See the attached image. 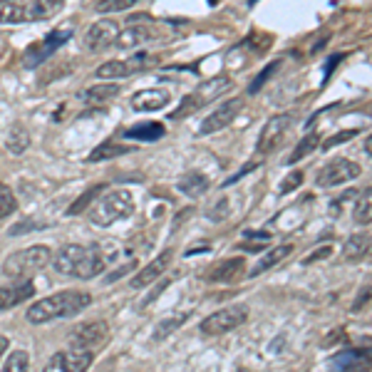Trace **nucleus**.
Listing matches in <instances>:
<instances>
[{
	"mask_svg": "<svg viewBox=\"0 0 372 372\" xmlns=\"http://www.w3.org/2000/svg\"><path fill=\"white\" fill-rule=\"evenodd\" d=\"M112 258H114V251H109L107 246L69 244V246H62L53 255L50 263H53L55 273H60V276L77 278V281H90V278H97L100 273H105L109 268Z\"/></svg>",
	"mask_w": 372,
	"mask_h": 372,
	"instance_id": "1",
	"label": "nucleus"
},
{
	"mask_svg": "<svg viewBox=\"0 0 372 372\" xmlns=\"http://www.w3.org/2000/svg\"><path fill=\"white\" fill-rule=\"evenodd\" d=\"M92 303V295L85 291H60L53 295L37 300L35 305L27 308V323L32 325H45L53 323V320H62V318H72V315L82 313L87 305Z\"/></svg>",
	"mask_w": 372,
	"mask_h": 372,
	"instance_id": "2",
	"label": "nucleus"
},
{
	"mask_svg": "<svg viewBox=\"0 0 372 372\" xmlns=\"http://www.w3.org/2000/svg\"><path fill=\"white\" fill-rule=\"evenodd\" d=\"M65 8V0H3L0 3V22L20 25V22H40L55 18Z\"/></svg>",
	"mask_w": 372,
	"mask_h": 372,
	"instance_id": "3",
	"label": "nucleus"
},
{
	"mask_svg": "<svg viewBox=\"0 0 372 372\" xmlns=\"http://www.w3.org/2000/svg\"><path fill=\"white\" fill-rule=\"evenodd\" d=\"M53 260V251L50 246L35 244L27 246V248H20L15 253H11L3 263V273L8 278H15V281H22V278H32L35 273L45 271V266H50Z\"/></svg>",
	"mask_w": 372,
	"mask_h": 372,
	"instance_id": "4",
	"label": "nucleus"
},
{
	"mask_svg": "<svg viewBox=\"0 0 372 372\" xmlns=\"http://www.w3.org/2000/svg\"><path fill=\"white\" fill-rule=\"evenodd\" d=\"M134 213V199L127 189H117V192L102 194L90 208V221L100 229H107L112 223L129 218Z\"/></svg>",
	"mask_w": 372,
	"mask_h": 372,
	"instance_id": "5",
	"label": "nucleus"
},
{
	"mask_svg": "<svg viewBox=\"0 0 372 372\" xmlns=\"http://www.w3.org/2000/svg\"><path fill=\"white\" fill-rule=\"evenodd\" d=\"M226 90H231V77H226V74H216V77L206 80L204 85H199L194 92H189V95L181 100L179 109L171 112V117L174 119L189 117V114H194L197 109H201V107L211 105L213 100H218Z\"/></svg>",
	"mask_w": 372,
	"mask_h": 372,
	"instance_id": "6",
	"label": "nucleus"
},
{
	"mask_svg": "<svg viewBox=\"0 0 372 372\" xmlns=\"http://www.w3.org/2000/svg\"><path fill=\"white\" fill-rule=\"evenodd\" d=\"M69 37H72V27L50 30L43 40H37V43H32L30 48L25 50V55H22V67H27V69L40 67V65L48 58H53L60 48H65V43H67Z\"/></svg>",
	"mask_w": 372,
	"mask_h": 372,
	"instance_id": "7",
	"label": "nucleus"
},
{
	"mask_svg": "<svg viewBox=\"0 0 372 372\" xmlns=\"http://www.w3.org/2000/svg\"><path fill=\"white\" fill-rule=\"evenodd\" d=\"M248 320V308L246 305H226V308L216 310L208 318H204L201 333L206 338H216V335H226L231 330L241 328Z\"/></svg>",
	"mask_w": 372,
	"mask_h": 372,
	"instance_id": "8",
	"label": "nucleus"
},
{
	"mask_svg": "<svg viewBox=\"0 0 372 372\" xmlns=\"http://www.w3.org/2000/svg\"><path fill=\"white\" fill-rule=\"evenodd\" d=\"M109 340V325L102 323V320H92V323L77 325V328L69 333V345L82 347V350H90L92 355L102 350Z\"/></svg>",
	"mask_w": 372,
	"mask_h": 372,
	"instance_id": "9",
	"label": "nucleus"
},
{
	"mask_svg": "<svg viewBox=\"0 0 372 372\" xmlns=\"http://www.w3.org/2000/svg\"><path fill=\"white\" fill-rule=\"evenodd\" d=\"M95 362V355L90 350H82V347H72L67 350H60L45 362L43 372H87L90 365Z\"/></svg>",
	"mask_w": 372,
	"mask_h": 372,
	"instance_id": "10",
	"label": "nucleus"
},
{
	"mask_svg": "<svg viewBox=\"0 0 372 372\" xmlns=\"http://www.w3.org/2000/svg\"><path fill=\"white\" fill-rule=\"evenodd\" d=\"M360 174H362V169L355 164V161L343 159L340 157V159L328 161V164L318 171V176H315V186H318V189H333V186H343V184H347V181L357 179Z\"/></svg>",
	"mask_w": 372,
	"mask_h": 372,
	"instance_id": "11",
	"label": "nucleus"
},
{
	"mask_svg": "<svg viewBox=\"0 0 372 372\" xmlns=\"http://www.w3.org/2000/svg\"><path fill=\"white\" fill-rule=\"evenodd\" d=\"M161 35H164V27L154 25V22L147 18L144 25H127L124 27V30L117 35V40H114L112 48L134 50V48H142V45H147V43H154V40H159Z\"/></svg>",
	"mask_w": 372,
	"mask_h": 372,
	"instance_id": "12",
	"label": "nucleus"
},
{
	"mask_svg": "<svg viewBox=\"0 0 372 372\" xmlns=\"http://www.w3.org/2000/svg\"><path fill=\"white\" fill-rule=\"evenodd\" d=\"M291 124H293L291 114H273L266 122V127H263V132H260L255 152H258V154H271V152H276V149L281 147L283 139H286Z\"/></svg>",
	"mask_w": 372,
	"mask_h": 372,
	"instance_id": "13",
	"label": "nucleus"
},
{
	"mask_svg": "<svg viewBox=\"0 0 372 372\" xmlns=\"http://www.w3.org/2000/svg\"><path fill=\"white\" fill-rule=\"evenodd\" d=\"M241 105H244V100H241V97H231V100H226L221 107H216V109H213L211 114L204 119L197 134H199V137H208V134L221 132V129L231 127V122L239 117Z\"/></svg>",
	"mask_w": 372,
	"mask_h": 372,
	"instance_id": "14",
	"label": "nucleus"
},
{
	"mask_svg": "<svg viewBox=\"0 0 372 372\" xmlns=\"http://www.w3.org/2000/svg\"><path fill=\"white\" fill-rule=\"evenodd\" d=\"M119 35V25L114 20H97L87 27L85 32V48L87 53H102V50H109L114 45Z\"/></svg>",
	"mask_w": 372,
	"mask_h": 372,
	"instance_id": "15",
	"label": "nucleus"
},
{
	"mask_svg": "<svg viewBox=\"0 0 372 372\" xmlns=\"http://www.w3.org/2000/svg\"><path fill=\"white\" fill-rule=\"evenodd\" d=\"M147 62H149V55L139 53V55H132V58H127V60H109V62L100 65L95 74L105 82L107 80H122V77H129V74L144 69V65Z\"/></svg>",
	"mask_w": 372,
	"mask_h": 372,
	"instance_id": "16",
	"label": "nucleus"
},
{
	"mask_svg": "<svg viewBox=\"0 0 372 372\" xmlns=\"http://www.w3.org/2000/svg\"><path fill=\"white\" fill-rule=\"evenodd\" d=\"M171 102V92L161 90V87H149V90H139L132 95L129 105L134 112H159Z\"/></svg>",
	"mask_w": 372,
	"mask_h": 372,
	"instance_id": "17",
	"label": "nucleus"
},
{
	"mask_svg": "<svg viewBox=\"0 0 372 372\" xmlns=\"http://www.w3.org/2000/svg\"><path fill=\"white\" fill-rule=\"evenodd\" d=\"M35 295V286L30 278H22L11 286H0V310H13Z\"/></svg>",
	"mask_w": 372,
	"mask_h": 372,
	"instance_id": "18",
	"label": "nucleus"
},
{
	"mask_svg": "<svg viewBox=\"0 0 372 372\" xmlns=\"http://www.w3.org/2000/svg\"><path fill=\"white\" fill-rule=\"evenodd\" d=\"M244 273H246L244 258H226V260L213 263L211 271H208L204 278H206L208 283H234V281H239Z\"/></svg>",
	"mask_w": 372,
	"mask_h": 372,
	"instance_id": "19",
	"label": "nucleus"
},
{
	"mask_svg": "<svg viewBox=\"0 0 372 372\" xmlns=\"http://www.w3.org/2000/svg\"><path fill=\"white\" fill-rule=\"evenodd\" d=\"M169 263H171V251H164L161 255H157L149 266H144L142 271L137 273V276L129 281V288H134V291H142V288H147L149 283H154V281H159V276L161 273L169 268Z\"/></svg>",
	"mask_w": 372,
	"mask_h": 372,
	"instance_id": "20",
	"label": "nucleus"
},
{
	"mask_svg": "<svg viewBox=\"0 0 372 372\" xmlns=\"http://www.w3.org/2000/svg\"><path fill=\"white\" fill-rule=\"evenodd\" d=\"M295 251V246L293 244H283V246H273V248H268L266 253H263V258L258 260V266L253 268V271L248 273L251 278H255V276H260V273H266V271H271V268H276L278 263H283V260L288 258V255Z\"/></svg>",
	"mask_w": 372,
	"mask_h": 372,
	"instance_id": "21",
	"label": "nucleus"
},
{
	"mask_svg": "<svg viewBox=\"0 0 372 372\" xmlns=\"http://www.w3.org/2000/svg\"><path fill=\"white\" fill-rule=\"evenodd\" d=\"M117 95H119V87L114 85V82H102V85H95V87H87V90H82L80 100L87 102V105H92V107H100V105L112 102Z\"/></svg>",
	"mask_w": 372,
	"mask_h": 372,
	"instance_id": "22",
	"label": "nucleus"
},
{
	"mask_svg": "<svg viewBox=\"0 0 372 372\" xmlns=\"http://www.w3.org/2000/svg\"><path fill=\"white\" fill-rule=\"evenodd\" d=\"M166 134V127L161 122H142L134 124L124 132V139H134V142H159Z\"/></svg>",
	"mask_w": 372,
	"mask_h": 372,
	"instance_id": "23",
	"label": "nucleus"
},
{
	"mask_svg": "<svg viewBox=\"0 0 372 372\" xmlns=\"http://www.w3.org/2000/svg\"><path fill=\"white\" fill-rule=\"evenodd\" d=\"M176 189H179V192L184 194V197L199 199V197H204V194L208 192V179L201 174V171H189V174H184V176L179 179Z\"/></svg>",
	"mask_w": 372,
	"mask_h": 372,
	"instance_id": "24",
	"label": "nucleus"
},
{
	"mask_svg": "<svg viewBox=\"0 0 372 372\" xmlns=\"http://www.w3.org/2000/svg\"><path fill=\"white\" fill-rule=\"evenodd\" d=\"M367 253H370V234L350 236V239L345 241V246H343V260H347V263H357V260H362Z\"/></svg>",
	"mask_w": 372,
	"mask_h": 372,
	"instance_id": "25",
	"label": "nucleus"
},
{
	"mask_svg": "<svg viewBox=\"0 0 372 372\" xmlns=\"http://www.w3.org/2000/svg\"><path fill=\"white\" fill-rule=\"evenodd\" d=\"M129 152H134V147H122V144H102V147L92 149V154L87 157V161H90V164H95V161L117 159V157L129 154Z\"/></svg>",
	"mask_w": 372,
	"mask_h": 372,
	"instance_id": "26",
	"label": "nucleus"
},
{
	"mask_svg": "<svg viewBox=\"0 0 372 372\" xmlns=\"http://www.w3.org/2000/svg\"><path fill=\"white\" fill-rule=\"evenodd\" d=\"M6 147L11 149L13 154H22V152L30 147V134H27V129L22 127V124H13L11 132H8Z\"/></svg>",
	"mask_w": 372,
	"mask_h": 372,
	"instance_id": "27",
	"label": "nucleus"
},
{
	"mask_svg": "<svg viewBox=\"0 0 372 372\" xmlns=\"http://www.w3.org/2000/svg\"><path fill=\"white\" fill-rule=\"evenodd\" d=\"M102 194H105V184H95V186H90V189H87V192L82 194L80 199H74L72 206L67 208V213H69V216H77V213L85 211V208L90 206V204L95 201V199H100Z\"/></svg>",
	"mask_w": 372,
	"mask_h": 372,
	"instance_id": "28",
	"label": "nucleus"
},
{
	"mask_svg": "<svg viewBox=\"0 0 372 372\" xmlns=\"http://www.w3.org/2000/svg\"><path fill=\"white\" fill-rule=\"evenodd\" d=\"M320 144V137L315 132H310L305 139H300V142L295 144V149H293V154L288 157V164H295V161H300L303 157H308L310 152H315Z\"/></svg>",
	"mask_w": 372,
	"mask_h": 372,
	"instance_id": "29",
	"label": "nucleus"
},
{
	"mask_svg": "<svg viewBox=\"0 0 372 372\" xmlns=\"http://www.w3.org/2000/svg\"><path fill=\"white\" fill-rule=\"evenodd\" d=\"M134 6H137V0H95L92 11L100 13V15H107V13H124Z\"/></svg>",
	"mask_w": 372,
	"mask_h": 372,
	"instance_id": "30",
	"label": "nucleus"
},
{
	"mask_svg": "<svg viewBox=\"0 0 372 372\" xmlns=\"http://www.w3.org/2000/svg\"><path fill=\"white\" fill-rule=\"evenodd\" d=\"M30 370V355L25 350H13L8 355L6 365H3V372H27Z\"/></svg>",
	"mask_w": 372,
	"mask_h": 372,
	"instance_id": "31",
	"label": "nucleus"
},
{
	"mask_svg": "<svg viewBox=\"0 0 372 372\" xmlns=\"http://www.w3.org/2000/svg\"><path fill=\"white\" fill-rule=\"evenodd\" d=\"M186 320H189V315H174V318H166V320H161L159 325H157V330H154V340L159 343V340H166L171 333H174L179 325H184Z\"/></svg>",
	"mask_w": 372,
	"mask_h": 372,
	"instance_id": "32",
	"label": "nucleus"
},
{
	"mask_svg": "<svg viewBox=\"0 0 372 372\" xmlns=\"http://www.w3.org/2000/svg\"><path fill=\"white\" fill-rule=\"evenodd\" d=\"M18 211V199L11 186L0 184V218H8Z\"/></svg>",
	"mask_w": 372,
	"mask_h": 372,
	"instance_id": "33",
	"label": "nucleus"
},
{
	"mask_svg": "<svg viewBox=\"0 0 372 372\" xmlns=\"http://www.w3.org/2000/svg\"><path fill=\"white\" fill-rule=\"evenodd\" d=\"M370 201H372V192L365 189L362 197L357 199V204H355V213H352L355 223H360V226H367V223H370Z\"/></svg>",
	"mask_w": 372,
	"mask_h": 372,
	"instance_id": "34",
	"label": "nucleus"
},
{
	"mask_svg": "<svg viewBox=\"0 0 372 372\" xmlns=\"http://www.w3.org/2000/svg\"><path fill=\"white\" fill-rule=\"evenodd\" d=\"M278 67H281V60H273V62L268 65V67L263 69V72H258V77H255V80L251 82V87H248V95H255V92H258L260 87L266 85V82H268V77H271V74L276 72Z\"/></svg>",
	"mask_w": 372,
	"mask_h": 372,
	"instance_id": "35",
	"label": "nucleus"
},
{
	"mask_svg": "<svg viewBox=\"0 0 372 372\" xmlns=\"http://www.w3.org/2000/svg\"><path fill=\"white\" fill-rule=\"evenodd\" d=\"M352 137H357V132H355V129H347V132H338V134H333V137H330V139H325V142L320 144V149H323V152H328V149L338 147V144L350 142Z\"/></svg>",
	"mask_w": 372,
	"mask_h": 372,
	"instance_id": "36",
	"label": "nucleus"
},
{
	"mask_svg": "<svg viewBox=\"0 0 372 372\" xmlns=\"http://www.w3.org/2000/svg\"><path fill=\"white\" fill-rule=\"evenodd\" d=\"M298 186H303V171H291V174L286 176V179L281 181V194H291L295 192Z\"/></svg>",
	"mask_w": 372,
	"mask_h": 372,
	"instance_id": "37",
	"label": "nucleus"
},
{
	"mask_svg": "<svg viewBox=\"0 0 372 372\" xmlns=\"http://www.w3.org/2000/svg\"><path fill=\"white\" fill-rule=\"evenodd\" d=\"M226 213H229V199L223 197V199H218V201L213 204V208H208L206 216L211 218V221H221Z\"/></svg>",
	"mask_w": 372,
	"mask_h": 372,
	"instance_id": "38",
	"label": "nucleus"
},
{
	"mask_svg": "<svg viewBox=\"0 0 372 372\" xmlns=\"http://www.w3.org/2000/svg\"><path fill=\"white\" fill-rule=\"evenodd\" d=\"M328 255H333V246H323V248H318V251H315V253H310L308 258H303V266H310V263H315V260L328 258Z\"/></svg>",
	"mask_w": 372,
	"mask_h": 372,
	"instance_id": "39",
	"label": "nucleus"
},
{
	"mask_svg": "<svg viewBox=\"0 0 372 372\" xmlns=\"http://www.w3.org/2000/svg\"><path fill=\"white\" fill-rule=\"evenodd\" d=\"M166 288H169V281H159V283H157V288H154V291L149 293V295L144 298V300H142V303H139V305H142V308H147V305L152 303V300H157V298H159V293H164Z\"/></svg>",
	"mask_w": 372,
	"mask_h": 372,
	"instance_id": "40",
	"label": "nucleus"
},
{
	"mask_svg": "<svg viewBox=\"0 0 372 372\" xmlns=\"http://www.w3.org/2000/svg\"><path fill=\"white\" fill-rule=\"evenodd\" d=\"M134 268H137V260H129V263H124L122 268H117V271L114 273H109V276L105 278L107 283H112V281H117V278H122L124 273H129V271H134Z\"/></svg>",
	"mask_w": 372,
	"mask_h": 372,
	"instance_id": "41",
	"label": "nucleus"
},
{
	"mask_svg": "<svg viewBox=\"0 0 372 372\" xmlns=\"http://www.w3.org/2000/svg\"><path fill=\"white\" fill-rule=\"evenodd\" d=\"M367 298H370V288L365 286V291L357 295V300H355V305H352V313H357V310H362L365 308V303H367Z\"/></svg>",
	"mask_w": 372,
	"mask_h": 372,
	"instance_id": "42",
	"label": "nucleus"
},
{
	"mask_svg": "<svg viewBox=\"0 0 372 372\" xmlns=\"http://www.w3.org/2000/svg\"><path fill=\"white\" fill-rule=\"evenodd\" d=\"M340 60H343V55H333V58L328 60V67H325V77H323V82L328 80V77H330V72H333V69H335V65L340 62Z\"/></svg>",
	"mask_w": 372,
	"mask_h": 372,
	"instance_id": "43",
	"label": "nucleus"
},
{
	"mask_svg": "<svg viewBox=\"0 0 372 372\" xmlns=\"http://www.w3.org/2000/svg\"><path fill=\"white\" fill-rule=\"evenodd\" d=\"M11 345V340H8L6 335H0V360H3V355H6V347Z\"/></svg>",
	"mask_w": 372,
	"mask_h": 372,
	"instance_id": "44",
	"label": "nucleus"
},
{
	"mask_svg": "<svg viewBox=\"0 0 372 372\" xmlns=\"http://www.w3.org/2000/svg\"><path fill=\"white\" fill-rule=\"evenodd\" d=\"M239 248H246V251H263V244H241Z\"/></svg>",
	"mask_w": 372,
	"mask_h": 372,
	"instance_id": "45",
	"label": "nucleus"
},
{
	"mask_svg": "<svg viewBox=\"0 0 372 372\" xmlns=\"http://www.w3.org/2000/svg\"><path fill=\"white\" fill-rule=\"evenodd\" d=\"M208 3H211V6H216V3H218V0H208Z\"/></svg>",
	"mask_w": 372,
	"mask_h": 372,
	"instance_id": "46",
	"label": "nucleus"
}]
</instances>
